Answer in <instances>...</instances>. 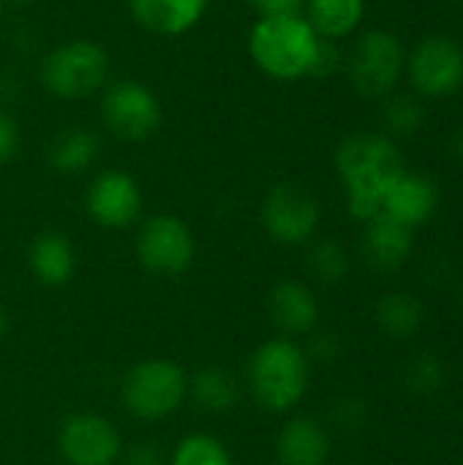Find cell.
Returning a JSON list of instances; mask_svg holds the SVG:
<instances>
[{
	"label": "cell",
	"mask_w": 463,
	"mask_h": 465,
	"mask_svg": "<svg viewBox=\"0 0 463 465\" xmlns=\"http://www.w3.org/2000/svg\"><path fill=\"white\" fill-rule=\"evenodd\" d=\"M188 401V373L166 357H150L131 365L120 381V403L128 417L156 425L177 414Z\"/></svg>",
	"instance_id": "obj_4"
},
{
	"label": "cell",
	"mask_w": 463,
	"mask_h": 465,
	"mask_svg": "<svg viewBox=\"0 0 463 465\" xmlns=\"http://www.w3.org/2000/svg\"><path fill=\"white\" fill-rule=\"evenodd\" d=\"M458 3H463V0H458Z\"/></svg>",
	"instance_id": "obj_37"
},
{
	"label": "cell",
	"mask_w": 463,
	"mask_h": 465,
	"mask_svg": "<svg viewBox=\"0 0 463 465\" xmlns=\"http://www.w3.org/2000/svg\"><path fill=\"white\" fill-rule=\"evenodd\" d=\"M123 450L117 425L98 411H76L57 428V455L65 465H117Z\"/></svg>",
	"instance_id": "obj_11"
},
{
	"label": "cell",
	"mask_w": 463,
	"mask_h": 465,
	"mask_svg": "<svg viewBox=\"0 0 463 465\" xmlns=\"http://www.w3.org/2000/svg\"><path fill=\"white\" fill-rule=\"evenodd\" d=\"M404 79L423 101H442L463 90V44L448 33H431L407 49Z\"/></svg>",
	"instance_id": "obj_7"
},
{
	"label": "cell",
	"mask_w": 463,
	"mask_h": 465,
	"mask_svg": "<svg viewBox=\"0 0 463 465\" xmlns=\"http://www.w3.org/2000/svg\"><path fill=\"white\" fill-rule=\"evenodd\" d=\"M101 155V139L90 128H65L60 131L46 150V161L57 174H82Z\"/></svg>",
	"instance_id": "obj_21"
},
{
	"label": "cell",
	"mask_w": 463,
	"mask_h": 465,
	"mask_svg": "<svg viewBox=\"0 0 463 465\" xmlns=\"http://www.w3.org/2000/svg\"><path fill=\"white\" fill-rule=\"evenodd\" d=\"M388 136H415L428 123V106L415 93H390L379 109Z\"/></svg>",
	"instance_id": "obj_23"
},
{
	"label": "cell",
	"mask_w": 463,
	"mask_h": 465,
	"mask_svg": "<svg viewBox=\"0 0 463 465\" xmlns=\"http://www.w3.org/2000/svg\"><path fill=\"white\" fill-rule=\"evenodd\" d=\"M5 5H30V3H35V0H3Z\"/></svg>",
	"instance_id": "obj_33"
},
{
	"label": "cell",
	"mask_w": 463,
	"mask_h": 465,
	"mask_svg": "<svg viewBox=\"0 0 463 465\" xmlns=\"http://www.w3.org/2000/svg\"><path fill=\"white\" fill-rule=\"evenodd\" d=\"M445 384V362L437 354H418L407 365V387L415 395H434Z\"/></svg>",
	"instance_id": "obj_26"
},
{
	"label": "cell",
	"mask_w": 463,
	"mask_h": 465,
	"mask_svg": "<svg viewBox=\"0 0 463 465\" xmlns=\"http://www.w3.org/2000/svg\"><path fill=\"white\" fill-rule=\"evenodd\" d=\"M407 46L393 30H366L357 33L352 49L344 57V71L352 90L363 98H388L404 82Z\"/></svg>",
	"instance_id": "obj_6"
},
{
	"label": "cell",
	"mask_w": 463,
	"mask_h": 465,
	"mask_svg": "<svg viewBox=\"0 0 463 465\" xmlns=\"http://www.w3.org/2000/svg\"><path fill=\"white\" fill-rule=\"evenodd\" d=\"M254 8L259 16H289V14H303L306 0H257Z\"/></svg>",
	"instance_id": "obj_29"
},
{
	"label": "cell",
	"mask_w": 463,
	"mask_h": 465,
	"mask_svg": "<svg viewBox=\"0 0 463 465\" xmlns=\"http://www.w3.org/2000/svg\"><path fill=\"white\" fill-rule=\"evenodd\" d=\"M19 144H22L19 123L5 109H0V166L8 163L19 153Z\"/></svg>",
	"instance_id": "obj_27"
},
{
	"label": "cell",
	"mask_w": 463,
	"mask_h": 465,
	"mask_svg": "<svg viewBox=\"0 0 463 465\" xmlns=\"http://www.w3.org/2000/svg\"><path fill=\"white\" fill-rule=\"evenodd\" d=\"M415 248V229L388 218L377 215L366 223L363 232V256L371 270L377 272H396L407 264Z\"/></svg>",
	"instance_id": "obj_15"
},
{
	"label": "cell",
	"mask_w": 463,
	"mask_h": 465,
	"mask_svg": "<svg viewBox=\"0 0 463 465\" xmlns=\"http://www.w3.org/2000/svg\"><path fill=\"white\" fill-rule=\"evenodd\" d=\"M330 450V433L314 417H295L276 436L278 465H327Z\"/></svg>",
	"instance_id": "obj_16"
},
{
	"label": "cell",
	"mask_w": 463,
	"mask_h": 465,
	"mask_svg": "<svg viewBox=\"0 0 463 465\" xmlns=\"http://www.w3.org/2000/svg\"><path fill=\"white\" fill-rule=\"evenodd\" d=\"M246 387L259 409L270 414L292 411L311 387L308 351L297 341L281 335L259 343L248 357Z\"/></svg>",
	"instance_id": "obj_2"
},
{
	"label": "cell",
	"mask_w": 463,
	"mask_h": 465,
	"mask_svg": "<svg viewBox=\"0 0 463 465\" xmlns=\"http://www.w3.org/2000/svg\"><path fill=\"white\" fill-rule=\"evenodd\" d=\"M145 196L123 169H101L85 188V213L101 229L123 232L142 218Z\"/></svg>",
	"instance_id": "obj_12"
},
{
	"label": "cell",
	"mask_w": 463,
	"mask_h": 465,
	"mask_svg": "<svg viewBox=\"0 0 463 465\" xmlns=\"http://www.w3.org/2000/svg\"><path fill=\"white\" fill-rule=\"evenodd\" d=\"M27 267L38 286H44V289L65 286L76 272L74 242L65 234L52 232V229L35 234L27 248Z\"/></svg>",
	"instance_id": "obj_17"
},
{
	"label": "cell",
	"mask_w": 463,
	"mask_h": 465,
	"mask_svg": "<svg viewBox=\"0 0 463 465\" xmlns=\"http://www.w3.org/2000/svg\"><path fill=\"white\" fill-rule=\"evenodd\" d=\"M439 207V188L431 177L420 174V172H404L393 185L390 191L385 193V202H382V215L409 226V229H418L423 226L426 221L434 218Z\"/></svg>",
	"instance_id": "obj_14"
},
{
	"label": "cell",
	"mask_w": 463,
	"mask_h": 465,
	"mask_svg": "<svg viewBox=\"0 0 463 465\" xmlns=\"http://www.w3.org/2000/svg\"><path fill=\"white\" fill-rule=\"evenodd\" d=\"M5 335H8V313H5V308L0 305V343L5 341Z\"/></svg>",
	"instance_id": "obj_32"
},
{
	"label": "cell",
	"mask_w": 463,
	"mask_h": 465,
	"mask_svg": "<svg viewBox=\"0 0 463 465\" xmlns=\"http://www.w3.org/2000/svg\"><path fill=\"white\" fill-rule=\"evenodd\" d=\"M188 398L207 414H226L243 398L237 373L224 365H205L188 373Z\"/></svg>",
	"instance_id": "obj_20"
},
{
	"label": "cell",
	"mask_w": 463,
	"mask_h": 465,
	"mask_svg": "<svg viewBox=\"0 0 463 465\" xmlns=\"http://www.w3.org/2000/svg\"><path fill=\"white\" fill-rule=\"evenodd\" d=\"M166 465H235L226 444L213 433H188L183 436L169 458Z\"/></svg>",
	"instance_id": "obj_24"
},
{
	"label": "cell",
	"mask_w": 463,
	"mask_h": 465,
	"mask_svg": "<svg viewBox=\"0 0 463 465\" xmlns=\"http://www.w3.org/2000/svg\"><path fill=\"white\" fill-rule=\"evenodd\" d=\"M461 313H463V292H461Z\"/></svg>",
	"instance_id": "obj_36"
},
{
	"label": "cell",
	"mask_w": 463,
	"mask_h": 465,
	"mask_svg": "<svg viewBox=\"0 0 463 465\" xmlns=\"http://www.w3.org/2000/svg\"><path fill=\"white\" fill-rule=\"evenodd\" d=\"M109 52L87 38H74L49 49L38 63V82L63 101H79L109 84Z\"/></svg>",
	"instance_id": "obj_5"
},
{
	"label": "cell",
	"mask_w": 463,
	"mask_h": 465,
	"mask_svg": "<svg viewBox=\"0 0 463 465\" xmlns=\"http://www.w3.org/2000/svg\"><path fill=\"white\" fill-rule=\"evenodd\" d=\"M267 316L281 338L311 335L319 327V300L308 283L287 278L278 281L267 294Z\"/></svg>",
	"instance_id": "obj_13"
},
{
	"label": "cell",
	"mask_w": 463,
	"mask_h": 465,
	"mask_svg": "<svg viewBox=\"0 0 463 465\" xmlns=\"http://www.w3.org/2000/svg\"><path fill=\"white\" fill-rule=\"evenodd\" d=\"M240 3H248V5H251V8H254V5H257V0H240Z\"/></svg>",
	"instance_id": "obj_35"
},
{
	"label": "cell",
	"mask_w": 463,
	"mask_h": 465,
	"mask_svg": "<svg viewBox=\"0 0 463 465\" xmlns=\"http://www.w3.org/2000/svg\"><path fill=\"white\" fill-rule=\"evenodd\" d=\"M377 327L393 338V341H407L415 338L426 322V308L415 294L407 292H388L385 297H379L377 311H374Z\"/></svg>",
	"instance_id": "obj_22"
},
{
	"label": "cell",
	"mask_w": 463,
	"mask_h": 465,
	"mask_svg": "<svg viewBox=\"0 0 463 465\" xmlns=\"http://www.w3.org/2000/svg\"><path fill=\"white\" fill-rule=\"evenodd\" d=\"M314 335V343H311V354L317 360H336L338 354V341L333 332H311ZM308 354V357H311Z\"/></svg>",
	"instance_id": "obj_30"
},
{
	"label": "cell",
	"mask_w": 463,
	"mask_h": 465,
	"mask_svg": "<svg viewBox=\"0 0 463 465\" xmlns=\"http://www.w3.org/2000/svg\"><path fill=\"white\" fill-rule=\"evenodd\" d=\"M336 172L347 193L349 215L368 223L382 215L385 193L407 172V158L385 131H357L338 144Z\"/></svg>",
	"instance_id": "obj_1"
},
{
	"label": "cell",
	"mask_w": 463,
	"mask_h": 465,
	"mask_svg": "<svg viewBox=\"0 0 463 465\" xmlns=\"http://www.w3.org/2000/svg\"><path fill=\"white\" fill-rule=\"evenodd\" d=\"M3 11H5V3L0 0V22H3Z\"/></svg>",
	"instance_id": "obj_34"
},
{
	"label": "cell",
	"mask_w": 463,
	"mask_h": 465,
	"mask_svg": "<svg viewBox=\"0 0 463 465\" xmlns=\"http://www.w3.org/2000/svg\"><path fill=\"white\" fill-rule=\"evenodd\" d=\"M262 229L284 248L308 245L319 229L322 210L317 196L297 183H276L262 199Z\"/></svg>",
	"instance_id": "obj_10"
},
{
	"label": "cell",
	"mask_w": 463,
	"mask_h": 465,
	"mask_svg": "<svg viewBox=\"0 0 463 465\" xmlns=\"http://www.w3.org/2000/svg\"><path fill=\"white\" fill-rule=\"evenodd\" d=\"M136 259L158 278H180L194 267L196 237L191 226L169 213L147 218L136 232Z\"/></svg>",
	"instance_id": "obj_9"
},
{
	"label": "cell",
	"mask_w": 463,
	"mask_h": 465,
	"mask_svg": "<svg viewBox=\"0 0 463 465\" xmlns=\"http://www.w3.org/2000/svg\"><path fill=\"white\" fill-rule=\"evenodd\" d=\"M322 38L303 14L259 16L248 33V54L254 65L278 82L314 76Z\"/></svg>",
	"instance_id": "obj_3"
},
{
	"label": "cell",
	"mask_w": 463,
	"mask_h": 465,
	"mask_svg": "<svg viewBox=\"0 0 463 465\" xmlns=\"http://www.w3.org/2000/svg\"><path fill=\"white\" fill-rule=\"evenodd\" d=\"M207 8V0H128V11L139 27L156 35H186Z\"/></svg>",
	"instance_id": "obj_18"
},
{
	"label": "cell",
	"mask_w": 463,
	"mask_h": 465,
	"mask_svg": "<svg viewBox=\"0 0 463 465\" xmlns=\"http://www.w3.org/2000/svg\"><path fill=\"white\" fill-rule=\"evenodd\" d=\"M117 465H166V458L153 441H139L131 450H123Z\"/></svg>",
	"instance_id": "obj_28"
},
{
	"label": "cell",
	"mask_w": 463,
	"mask_h": 465,
	"mask_svg": "<svg viewBox=\"0 0 463 465\" xmlns=\"http://www.w3.org/2000/svg\"><path fill=\"white\" fill-rule=\"evenodd\" d=\"M303 16L322 41L355 38L366 19V0H306Z\"/></svg>",
	"instance_id": "obj_19"
},
{
	"label": "cell",
	"mask_w": 463,
	"mask_h": 465,
	"mask_svg": "<svg viewBox=\"0 0 463 465\" xmlns=\"http://www.w3.org/2000/svg\"><path fill=\"white\" fill-rule=\"evenodd\" d=\"M98 114L112 136L123 142H145L161 125V101L136 79H115L101 90Z\"/></svg>",
	"instance_id": "obj_8"
},
{
	"label": "cell",
	"mask_w": 463,
	"mask_h": 465,
	"mask_svg": "<svg viewBox=\"0 0 463 465\" xmlns=\"http://www.w3.org/2000/svg\"><path fill=\"white\" fill-rule=\"evenodd\" d=\"M308 270L322 283H341L349 275V253L338 240H319L308 248Z\"/></svg>",
	"instance_id": "obj_25"
},
{
	"label": "cell",
	"mask_w": 463,
	"mask_h": 465,
	"mask_svg": "<svg viewBox=\"0 0 463 465\" xmlns=\"http://www.w3.org/2000/svg\"><path fill=\"white\" fill-rule=\"evenodd\" d=\"M448 153H450L456 161H461L463 163V125L450 134V139H448Z\"/></svg>",
	"instance_id": "obj_31"
}]
</instances>
